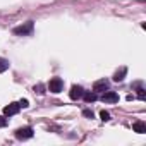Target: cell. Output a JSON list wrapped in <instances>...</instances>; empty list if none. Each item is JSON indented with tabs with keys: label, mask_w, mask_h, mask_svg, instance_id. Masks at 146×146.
<instances>
[{
	"label": "cell",
	"mask_w": 146,
	"mask_h": 146,
	"mask_svg": "<svg viewBox=\"0 0 146 146\" xmlns=\"http://www.w3.org/2000/svg\"><path fill=\"white\" fill-rule=\"evenodd\" d=\"M35 91H36L38 95H43V93H45V91H43V86H41V84H38V86H35Z\"/></svg>",
	"instance_id": "cell-13"
},
{
	"label": "cell",
	"mask_w": 146,
	"mask_h": 146,
	"mask_svg": "<svg viewBox=\"0 0 146 146\" xmlns=\"http://www.w3.org/2000/svg\"><path fill=\"white\" fill-rule=\"evenodd\" d=\"M83 93H84V90H83L81 86L74 84V86L70 88V93H69V96H70V100H79V98H83Z\"/></svg>",
	"instance_id": "cell-5"
},
{
	"label": "cell",
	"mask_w": 146,
	"mask_h": 146,
	"mask_svg": "<svg viewBox=\"0 0 146 146\" xmlns=\"http://www.w3.org/2000/svg\"><path fill=\"white\" fill-rule=\"evenodd\" d=\"M7 69H9V62H7L5 58L0 57V72H5Z\"/></svg>",
	"instance_id": "cell-11"
},
{
	"label": "cell",
	"mask_w": 146,
	"mask_h": 146,
	"mask_svg": "<svg viewBox=\"0 0 146 146\" xmlns=\"http://www.w3.org/2000/svg\"><path fill=\"white\" fill-rule=\"evenodd\" d=\"M19 110H21V105H19V103H9V105L4 108V115L11 117V115H16Z\"/></svg>",
	"instance_id": "cell-6"
},
{
	"label": "cell",
	"mask_w": 146,
	"mask_h": 146,
	"mask_svg": "<svg viewBox=\"0 0 146 146\" xmlns=\"http://www.w3.org/2000/svg\"><path fill=\"white\" fill-rule=\"evenodd\" d=\"M83 115H84V117H88V119H93V112H91V110H84V112H83Z\"/></svg>",
	"instance_id": "cell-16"
},
{
	"label": "cell",
	"mask_w": 146,
	"mask_h": 146,
	"mask_svg": "<svg viewBox=\"0 0 146 146\" xmlns=\"http://www.w3.org/2000/svg\"><path fill=\"white\" fill-rule=\"evenodd\" d=\"M137 96H139L141 100H144V96H146V93H144V90H143V88H139V90H137Z\"/></svg>",
	"instance_id": "cell-14"
},
{
	"label": "cell",
	"mask_w": 146,
	"mask_h": 146,
	"mask_svg": "<svg viewBox=\"0 0 146 146\" xmlns=\"http://www.w3.org/2000/svg\"><path fill=\"white\" fill-rule=\"evenodd\" d=\"M16 137L17 139H29L33 137V129L31 127H21L16 131Z\"/></svg>",
	"instance_id": "cell-3"
},
{
	"label": "cell",
	"mask_w": 146,
	"mask_h": 146,
	"mask_svg": "<svg viewBox=\"0 0 146 146\" xmlns=\"http://www.w3.org/2000/svg\"><path fill=\"white\" fill-rule=\"evenodd\" d=\"M125 72H127V69H125V67H122L120 70H117L115 74H113V81H115V83H120V81L124 79V76H125Z\"/></svg>",
	"instance_id": "cell-10"
},
{
	"label": "cell",
	"mask_w": 146,
	"mask_h": 146,
	"mask_svg": "<svg viewBox=\"0 0 146 146\" xmlns=\"http://www.w3.org/2000/svg\"><path fill=\"white\" fill-rule=\"evenodd\" d=\"M102 100L105 102V103H117L119 102V95L115 93V91H103V96H102Z\"/></svg>",
	"instance_id": "cell-4"
},
{
	"label": "cell",
	"mask_w": 146,
	"mask_h": 146,
	"mask_svg": "<svg viewBox=\"0 0 146 146\" xmlns=\"http://www.w3.org/2000/svg\"><path fill=\"white\" fill-rule=\"evenodd\" d=\"M100 119H102L103 122H108V120H110V113L105 112V110H102V112H100Z\"/></svg>",
	"instance_id": "cell-12"
},
{
	"label": "cell",
	"mask_w": 146,
	"mask_h": 146,
	"mask_svg": "<svg viewBox=\"0 0 146 146\" xmlns=\"http://www.w3.org/2000/svg\"><path fill=\"white\" fill-rule=\"evenodd\" d=\"M62 88H64V83H62L60 78H52V79H50V83H48V90H50L52 93H60Z\"/></svg>",
	"instance_id": "cell-1"
},
{
	"label": "cell",
	"mask_w": 146,
	"mask_h": 146,
	"mask_svg": "<svg viewBox=\"0 0 146 146\" xmlns=\"http://www.w3.org/2000/svg\"><path fill=\"white\" fill-rule=\"evenodd\" d=\"M19 105H21L23 108H26V107H29V102H28V100H21V102H19Z\"/></svg>",
	"instance_id": "cell-17"
},
{
	"label": "cell",
	"mask_w": 146,
	"mask_h": 146,
	"mask_svg": "<svg viewBox=\"0 0 146 146\" xmlns=\"http://www.w3.org/2000/svg\"><path fill=\"white\" fill-rule=\"evenodd\" d=\"M107 90H108V83H107L105 79L96 81L95 86H93V91H95V93H98V91H107Z\"/></svg>",
	"instance_id": "cell-7"
},
{
	"label": "cell",
	"mask_w": 146,
	"mask_h": 146,
	"mask_svg": "<svg viewBox=\"0 0 146 146\" xmlns=\"http://www.w3.org/2000/svg\"><path fill=\"white\" fill-rule=\"evenodd\" d=\"M33 31V23L29 21V23H26V24H23V26H17V28H14V35H17V36H24V35H29Z\"/></svg>",
	"instance_id": "cell-2"
},
{
	"label": "cell",
	"mask_w": 146,
	"mask_h": 146,
	"mask_svg": "<svg viewBox=\"0 0 146 146\" xmlns=\"http://www.w3.org/2000/svg\"><path fill=\"white\" fill-rule=\"evenodd\" d=\"M132 129H134V132H137V134H144V132H146V124H144V122H134V124H132Z\"/></svg>",
	"instance_id": "cell-9"
},
{
	"label": "cell",
	"mask_w": 146,
	"mask_h": 146,
	"mask_svg": "<svg viewBox=\"0 0 146 146\" xmlns=\"http://www.w3.org/2000/svg\"><path fill=\"white\" fill-rule=\"evenodd\" d=\"M5 125H7V119L0 115V127H5Z\"/></svg>",
	"instance_id": "cell-15"
},
{
	"label": "cell",
	"mask_w": 146,
	"mask_h": 146,
	"mask_svg": "<svg viewBox=\"0 0 146 146\" xmlns=\"http://www.w3.org/2000/svg\"><path fill=\"white\" fill-rule=\"evenodd\" d=\"M83 98H84V102H86V103H93V102H96V100H98V96H96V93H95V91H86V93H83Z\"/></svg>",
	"instance_id": "cell-8"
}]
</instances>
